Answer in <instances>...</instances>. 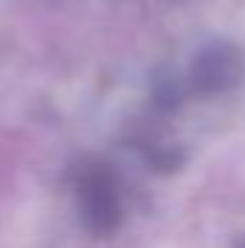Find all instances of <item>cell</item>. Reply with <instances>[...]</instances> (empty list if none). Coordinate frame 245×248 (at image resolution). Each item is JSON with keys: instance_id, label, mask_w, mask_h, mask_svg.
<instances>
[{"instance_id": "6da1fadb", "label": "cell", "mask_w": 245, "mask_h": 248, "mask_svg": "<svg viewBox=\"0 0 245 248\" xmlns=\"http://www.w3.org/2000/svg\"><path fill=\"white\" fill-rule=\"evenodd\" d=\"M75 211L87 234L110 237L124 222V187L119 173L101 159H84L72 173Z\"/></svg>"}, {"instance_id": "3957f363", "label": "cell", "mask_w": 245, "mask_h": 248, "mask_svg": "<svg viewBox=\"0 0 245 248\" xmlns=\"http://www.w3.org/2000/svg\"><path fill=\"white\" fill-rule=\"evenodd\" d=\"M240 248H245V243H243V246H240Z\"/></svg>"}, {"instance_id": "7a4b0ae2", "label": "cell", "mask_w": 245, "mask_h": 248, "mask_svg": "<svg viewBox=\"0 0 245 248\" xmlns=\"http://www.w3.org/2000/svg\"><path fill=\"white\" fill-rule=\"evenodd\" d=\"M182 75L190 98L193 95H199V98L225 95L243 84L245 58L231 41H208L193 52V58L182 69Z\"/></svg>"}]
</instances>
